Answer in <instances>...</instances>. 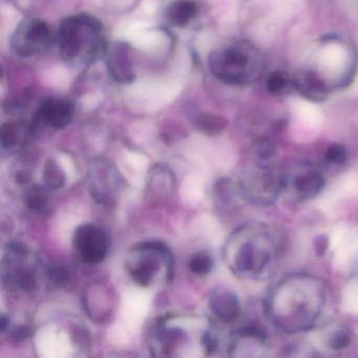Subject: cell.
Segmentation results:
<instances>
[{
    "mask_svg": "<svg viewBox=\"0 0 358 358\" xmlns=\"http://www.w3.org/2000/svg\"><path fill=\"white\" fill-rule=\"evenodd\" d=\"M57 43L64 62L90 64L103 50L101 22L87 14L70 16L60 24Z\"/></svg>",
    "mask_w": 358,
    "mask_h": 358,
    "instance_id": "obj_1",
    "label": "cell"
},
{
    "mask_svg": "<svg viewBox=\"0 0 358 358\" xmlns=\"http://www.w3.org/2000/svg\"><path fill=\"white\" fill-rule=\"evenodd\" d=\"M173 255L166 245L158 241L140 243L131 251L127 269L131 280L142 287L156 282L163 269L173 274Z\"/></svg>",
    "mask_w": 358,
    "mask_h": 358,
    "instance_id": "obj_2",
    "label": "cell"
},
{
    "mask_svg": "<svg viewBox=\"0 0 358 358\" xmlns=\"http://www.w3.org/2000/svg\"><path fill=\"white\" fill-rule=\"evenodd\" d=\"M208 66L213 76L226 85L243 87L249 83V58L238 48L215 50L209 56Z\"/></svg>",
    "mask_w": 358,
    "mask_h": 358,
    "instance_id": "obj_3",
    "label": "cell"
},
{
    "mask_svg": "<svg viewBox=\"0 0 358 358\" xmlns=\"http://www.w3.org/2000/svg\"><path fill=\"white\" fill-rule=\"evenodd\" d=\"M87 185L92 198L103 205L116 203L123 188V179L118 169L108 161L91 163L87 171Z\"/></svg>",
    "mask_w": 358,
    "mask_h": 358,
    "instance_id": "obj_4",
    "label": "cell"
},
{
    "mask_svg": "<svg viewBox=\"0 0 358 358\" xmlns=\"http://www.w3.org/2000/svg\"><path fill=\"white\" fill-rule=\"evenodd\" d=\"M51 43V30L47 22L37 18L22 20L14 31L11 47L20 57H33L43 53Z\"/></svg>",
    "mask_w": 358,
    "mask_h": 358,
    "instance_id": "obj_5",
    "label": "cell"
},
{
    "mask_svg": "<svg viewBox=\"0 0 358 358\" xmlns=\"http://www.w3.org/2000/svg\"><path fill=\"white\" fill-rule=\"evenodd\" d=\"M73 247L81 261L95 265L101 263L108 255L110 238L100 226L83 224L75 230Z\"/></svg>",
    "mask_w": 358,
    "mask_h": 358,
    "instance_id": "obj_6",
    "label": "cell"
},
{
    "mask_svg": "<svg viewBox=\"0 0 358 358\" xmlns=\"http://www.w3.org/2000/svg\"><path fill=\"white\" fill-rule=\"evenodd\" d=\"M28 255L26 247L12 244L9 249V261L7 272L3 271L6 284L22 291H33L36 286V274L33 268L22 266L20 259Z\"/></svg>",
    "mask_w": 358,
    "mask_h": 358,
    "instance_id": "obj_7",
    "label": "cell"
},
{
    "mask_svg": "<svg viewBox=\"0 0 358 358\" xmlns=\"http://www.w3.org/2000/svg\"><path fill=\"white\" fill-rule=\"evenodd\" d=\"M106 66L108 74L116 83L129 85L136 78L133 55L129 45L116 43L106 51Z\"/></svg>",
    "mask_w": 358,
    "mask_h": 358,
    "instance_id": "obj_8",
    "label": "cell"
},
{
    "mask_svg": "<svg viewBox=\"0 0 358 358\" xmlns=\"http://www.w3.org/2000/svg\"><path fill=\"white\" fill-rule=\"evenodd\" d=\"M74 108L72 103L64 99L45 100L37 110L35 124L55 129H62L68 127L73 120Z\"/></svg>",
    "mask_w": 358,
    "mask_h": 358,
    "instance_id": "obj_9",
    "label": "cell"
},
{
    "mask_svg": "<svg viewBox=\"0 0 358 358\" xmlns=\"http://www.w3.org/2000/svg\"><path fill=\"white\" fill-rule=\"evenodd\" d=\"M293 87L297 93L315 103L326 101L328 98V89L324 81L311 71H301L292 78Z\"/></svg>",
    "mask_w": 358,
    "mask_h": 358,
    "instance_id": "obj_10",
    "label": "cell"
},
{
    "mask_svg": "<svg viewBox=\"0 0 358 358\" xmlns=\"http://www.w3.org/2000/svg\"><path fill=\"white\" fill-rule=\"evenodd\" d=\"M209 307L213 313L224 322H232L240 315V301L230 291L217 290L213 292L209 299Z\"/></svg>",
    "mask_w": 358,
    "mask_h": 358,
    "instance_id": "obj_11",
    "label": "cell"
},
{
    "mask_svg": "<svg viewBox=\"0 0 358 358\" xmlns=\"http://www.w3.org/2000/svg\"><path fill=\"white\" fill-rule=\"evenodd\" d=\"M176 178L164 165H156L150 171L148 190L152 198L164 199L171 196L175 190Z\"/></svg>",
    "mask_w": 358,
    "mask_h": 358,
    "instance_id": "obj_12",
    "label": "cell"
},
{
    "mask_svg": "<svg viewBox=\"0 0 358 358\" xmlns=\"http://www.w3.org/2000/svg\"><path fill=\"white\" fill-rule=\"evenodd\" d=\"M198 7L194 0H175L167 8V20L178 28H183L196 16Z\"/></svg>",
    "mask_w": 358,
    "mask_h": 358,
    "instance_id": "obj_13",
    "label": "cell"
},
{
    "mask_svg": "<svg viewBox=\"0 0 358 358\" xmlns=\"http://www.w3.org/2000/svg\"><path fill=\"white\" fill-rule=\"evenodd\" d=\"M295 189L303 198L316 196L324 186V179L318 171H309L299 176L294 181Z\"/></svg>",
    "mask_w": 358,
    "mask_h": 358,
    "instance_id": "obj_14",
    "label": "cell"
},
{
    "mask_svg": "<svg viewBox=\"0 0 358 358\" xmlns=\"http://www.w3.org/2000/svg\"><path fill=\"white\" fill-rule=\"evenodd\" d=\"M257 251H255V246L252 244H246L240 249L238 255H236V259H234V264H236V269L243 273L246 272L255 271L257 266L264 265V263H261V259L264 257H257Z\"/></svg>",
    "mask_w": 358,
    "mask_h": 358,
    "instance_id": "obj_15",
    "label": "cell"
},
{
    "mask_svg": "<svg viewBox=\"0 0 358 358\" xmlns=\"http://www.w3.org/2000/svg\"><path fill=\"white\" fill-rule=\"evenodd\" d=\"M196 127L199 131L206 135H217L227 127V121L217 115L202 114L196 118Z\"/></svg>",
    "mask_w": 358,
    "mask_h": 358,
    "instance_id": "obj_16",
    "label": "cell"
},
{
    "mask_svg": "<svg viewBox=\"0 0 358 358\" xmlns=\"http://www.w3.org/2000/svg\"><path fill=\"white\" fill-rule=\"evenodd\" d=\"M43 179L48 187L52 189H59L66 184V175L64 169L53 159H49L43 169Z\"/></svg>",
    "mask_w": 358,
    "mask_h": 358,
    "instance_id": "obj_17",
    "label": "cell"
},
{
    "mask_svg": "<svg viewBox=\"0 0 358 358\" xmlns=\"http://www.w3.org/2000/svg\"><path fill=\"white\" fill-rule=\"evenodd\" d=\"M26 201L29 208L32 209L35 213L39 215L47 213L49 207V194L41 186H33L30 188L27 192Z\"/></svg>",
    "mask_w": 358,
    "mask_h": 358,
    "instance_id": "obj_18",
    "label": "cell"
},
{
    "mask_svg": "<svg viewBox=\"0 0 358 358\" xmlns=\"http://www.w3.org/2000/svg\"><path fill=\"white\" fill-rule=\"evenodd\" d=\"M291 87H293L292 79L280 71L271 73L266 81L267 91L273 96L284 95Z\"/></svg>",
    "mask_w": 358,
    "mask_h": 358,
    "instance_id": "obj_19",
    "label": "cell"
},
{
    "mask_svg": "<svg viewBox=\"0 0 358 358\" xmlns=\"http://www.w3.org/2000/svg\"><path fill=\"white\" fill-rule=\"evenodd\" d=\"M192 273L198 276H205L210 273L213 268V261L210 255L206 252L194 253L190 257L189 263H188Z\"/></svg>",
    "mask_w": 358,
    "mask_h": 358,
    "instance_id": "obj_20",
    "label": "cell"
},
{
    "mask_svg": "<svg viewBox=\"0 0 358 358\" xmlns=\"http://www.w3.org/2000/svg\"><path fill=\"white\" fill-rule=\"evenodd\" d=\"M22 127L16 123H5L1 127V145L3 148H12L18 143L22 135Z\"/></svg>",
    "mask_w": 358,
    "mask_h": 358,
    "instance_id": "obj_21",
    "label": "cell"
},
{
    "mask_svg": "<svg viewBox=\"0 0 358 358\" xmlns=\"http://www.w3.org/2000/svg\"><path fill=\"white\" fill-rule=\"evenodd\" d=\"M324 158L331 164L341 165L347 160V150L341 144L335 143L327 148Z\"/></svg>",
    "mask_w": 358,
    "mask_h": 358,
    "instance_id": "obj_22",
    "label": "cell"
},
{
    "mask_svg": "<svg viewBox=\"0 0 358 358\" xmlns=\"http://www.w3.org/2000/svg\"><path fill=\"white\" fill-rule=\"evenodd\" d=\"M255 155L261 161H268L275 156V148L271 142L263 141L259 142L255 148Z\"/></svg>",
    "mask_w": 358,
    "mask_h": 358,
    "instance_id": "obj_23",
    "label": "cell"
},
{
    "mask_svg": "<svg viewBox=\"0 0 358 358\" xmlns=\"http://www.w3.org/2000/svg\"><path fill=\"white\" fill-rule=\"evenodd\" d=\"M351 343V336L347 332H338L333 335L330 341V348L334 350L345 349Z\"/></svg>",
    "mask_w": 358,
    "mask_h": 358,
    "instance_id": "obj_24",
    "label": "cell"
},
{
    "mask_svg": "<svg viewBox=\"0 0 358 358\" xmlns=\"http://www.w3.org/2000/svg\"><path fill=\"white\" fill-rule=\"evenodd\" d=\"M69 276H70L69 270L62 266H55L50 269V278L55 284H64L69 280Z\"/></svg>",
    "mask_w": 358,
    "mask_h": 358,
    "instance_id": "obj_25",
    "label": "cell"
},
{
    "mask_svg": "<svg viewBox=\"0 0 358 358\" xmlns=\"http://www.w3.org/2000/svg\"><path fill=\"white\" fill-rule=\"evenodd\" d=\"M329 238L326 236H318L314 238V251L318 257H322L328 250Z\"/></svg>",
    "mask_w": 358,
    "mask_h": 358,
    "instance_id": "obj_26",
    "label": "cell"
},
{
    "mask_svg": "<svg viewBox=\"0 0 358 358\" xmlns=\"http://www.w3.org/2000/svg\"><path fill=\"white\" fill-rule=\"evenodd\" d=\"M30 179V176L27 173H17V181L20 183H27V181Z\"/></svg>",
    "mask_w": 358,
    "mask_h": 358,
    "instance_id": "obj_27",
    "label": "cell"
}]
</instances>
